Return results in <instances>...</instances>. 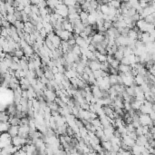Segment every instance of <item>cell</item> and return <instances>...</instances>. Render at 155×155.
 Here are the masks:
<instances>
[{
	"instance_id": "7",
	"label": "cell",
	"mask_w": 155,
	"mask_h": 155,
	"mask_svg": "<svg viewBox=\"0 0 155 155\" xmlns=\"http://www.w3.org/2000/svg\"><path fill=\"white\" fill-rule=\"evenodd\" d=\"M119 65H120V61H119V60H116V59H113V62H112L110 64V66H112V67L118 69V66H119Z\"/></svg>"
},
{
	"instance_id": "8",
	"label": "cell",
	"mask_w": 155,
	"mask_h": 155,
	"mask_svg": "<svg viewBox=\"0 0 155 155\" xmlns=\"http://www.w3.org/2000/svg\"><path fill=\"white\" fill-rule=\"evenodd\" d=\"M51 72L55 75V74H57L58 73V68L56 67V66H53L52 68H51Z\"/></svg>"
},
{
	"instance_id": "2",
	"label": "cell",
	"mask_w": 155,
	"mask_h": 155,
	"mask_svg": "<svg viewBox=\"0 0 155 155\" xmlns=\"http://www.w3.org/2000/svg\"><path fill=\"white\" fill-rule=\"evenodd\" d=\"M9 126H10V123L8 122H6V123L0 122V133H4V132H7Z\"/></svg>"
},
{
	"instance_id": "5",
	"label": "cell",
	"mask_w": 155,
	"mask_h": 155,
	"mask_svg": "<svg viewBox=\"0 0 155 155\" xmlns=\"http://www.w3.org/2000/svg\"><path fill=\"white\" fill-rule=\"evenodd\" d=\"M72 52L75 55H81V50H80V46L77 45H75L73 46V49H72Z\"/></svg>"
},
{
	"instance_id": "3",
	"label": "cell",
	"mask_w": 155,
	"mask_h": 155,
	"mask_svg": "<svg viewBox=\"0 0 155 155\" xmlns=\"http://www.w3.org/2000/svg\"><path fill=\"white\" fill-rule=\"evenodd\" d=\"M154 16H155V14L153 13V14H151V15H146L143 19L146 23L148 24H154Z\"/></svg>"
},
{
	"instance_id": "4",
	"label": "cell",
	"mask_w": 155,
	"mask_h": 155,
	"mask_svg": "<svg viewBox=\"0 0 155 155\" xmlns=\"http://www.w3.org/2000/svg\"><path fill=\"white\" fill-rule=\"evenodd\" d=\"M123 57V52H122V51L117 50L114 54H113V58L116 59V60L121 61V59H122Z\"/></svg>"
},
{
	"instance_id": "9",
	"label": "cell",
	"mask_w": 155,
	"mask_h": 155,
	"mask_svg": "<svg viewBox=\"0 0 155 155\" xmlns=\"http://www.w3.org/2000/svg\"><path fill=\"white\" fill-rule=\"evenodd\" d=\"M1 31H2V27L0 26V34H1Z\"/></svg>"
},
{
	"instance_id": "1",
	"label": "cell",
	"mask_w": 155,
	"mask_h": 155,
	"mask_svg": "<svg viewBox=\"0 0 155 155\" xmlns=\"http://www.w3.org/2000/svg\"><path fill=\"white\" fill-rule=\"evenodd\" d=\"M18 128H19V125H10L7 130V133L10 134L11 137L16 136L18 134Z\"/></svg>"
},
{
	"instance_id": "6",
	"label": "cell",
	"mask_w": 155,
	"mask_h": 155,
	"mask_svg": "<svg viewBox=\"0 0 155 155\" xmlns=\"http://www.w3.org/2000/svg\"><path fill=\"white\" fill-rule=\"evenodd\" d=\"M14 55H15V56H16V57H18L19 59H21V58L24 56V51H23L22 49H17V50L15 51Z\"/></svg>"
}]
</instances>
